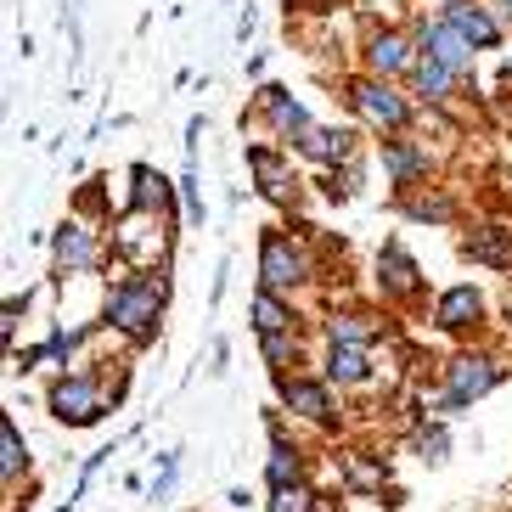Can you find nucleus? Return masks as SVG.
Returning <instances> with one entry per match:
<instances>
[{
	"label": "nucleus",
	"mask_w": 512,
	"mask_h": 512,
	"mask_svg": "<svg viewBox=\"0 0 512 512\" xmlns=\"http://www.w3.org/2000/svg\"><path fill=\"white\" fill-rule=\"evenodd\" d=\"M417 451L428 456V462H445V451H451V434L434 422V428H422V434H417Z\"/></svg>",
	"instance_id": "obj_28"
},
{
	"label": "nucleus",
	"mask_w": 512,
	"mask_h": 512,
	"mask_svg": "<svg viewBox=\"0 0 512 512\" xmlns=\"http://www.w3.org/2000/svg\"><path fill=\"white\" fill-rule=\"evenodd\" d=\"M479 310H484L479 287H473V282H462V287H445V293H439L434 321H439L445 332H462V327H473V321H479Z\"/></svg>",
	"instance_id": "obj_11"
},
{
	"label": "nucleus",
	"mask_w": 512,
	"mask_h": 512,
	"mask_svg": "<svg viewBox=\"0 0 512 512\" xmlns=\"http://www.w3.org/2000/svg\"><path fill=\"white\" fill-rule=\"evenodd\" d=\"M51 248H57V276H74V271H91L96 259V242L85 226H57V237H51Z\"/></svg>",
	"instance_id": "obj_13"
},
{
	"label": "nucleus",
	"mask_w": 512,
	"mask_h": 512,
	"mask_svg": "<svg viewBox=\"0 0 512 512\" xmlns=\"http://www.w3.org/2000/svg\"><path fill=\"white\" fill-rule=\"evenodd\" d=\"M445 6H456V0H445Z\"/></svg>",
	"instance_id": "obj_31"
},
{
	"label": "nucleus",
	"mask_w": 512,
	"mask_h": 512,
	"mask_svg": "<svg viewBox=\"0 0 512 512\" xmlns=\"http://www.w3.org/2000/svg\"><path fill=\"white\" fill-rule=\"evenodd\" d=\"M271 512H316V490H310V484H287V490H271Z\"/></svg>",
	"instance_id": "obj_25"
},
{
	"label": "nucleus",
	"mask_w": 512,
	"mask_h": 512,
	"mask_svg": "<svg viewBox=\"0 0 512 512\" xmlns=\"http://www.w3.org/2000/svg\"><path fill=\"white\" fill-rule=\"evenodd\" d=\"M259 344H265V361L282 366L287 355H299V332H282V338H259Z\"/></svg>",
	"instance_id": "obj_29"
},
{
	"label": "nucleus",
	"mask_w": 512,
	"mask_h": 512,
	"mask_svg": "<svg viewBox=\"0 0 512 512\" xmlns=\"http://www.w3.org/2000/svg\"><path fill=\"white\" fill-rule=\"evenodd\" d=\"M462 254L473 265H490V271H512V226H484L462 242Z\"/></svg>",
	"instance_id": "obj_14"
},
{
	"label": "nucleus",
	"mask_w": 512,
	"mask_h": 512,
	"mask_svg": "<svg viewBox=\"0 0 512 512\" xmlns=\"http://www.w3.org/2000/svg\"><path fill=\"white\" fill-rule=\"evenodd\" d=\"M23 467H29V445H23V434H17L12 417H0V473H6V479H17Z\"/></svg>",
	"instance_id": "obj_24"
},
{
	"label": "nucleus",
	"mask_w": 512,
	"mask_h": 512,
	"mask_svg": "<svg viewBox=\"0 0 512 512\" xmlns=\"http://www.w3.org/2000/svg\"><path fill=\"white\" fill-rule=\"evenodd\" d=\"M439 17H445V23H451L473 51H490L501 40V17H490L484 6H473V0H456V6H445Z\"/></svg>",
	"instance_id": "obj_9"
},
{
	"label": "nucleus",
	"mask_w": 512,
	"mask_h": 512,
	"mask_svg": "<svg viewBox=\"0 0 512 512\" xmlns=\"http://www.w3.org/2000/svg\"><path fill=\"white\" fill-rule=\"evenodd\" d=\"M377 282H383L389 299H411L422 287V271H417V259L406 254V242H383V254H377Z\"/></svg>",
	"instance_id": "obj_8"
},
{
	"label": "nucleus",
	"mask_w": 512,
	"mask_h": 512,
	"mask_svg": "<svg viewBox=\"0 0 512 512\" xmlns=\"http://www.w3.org/2000/svg\"><path fill=\"white\" fill-rule=\"evenodd\" d=\"M304 158H316V164H349L355 158V136L349 130H327V124H316V136L304 141Z\"/></svg>",
	"instance_id": "obj_16"
},
{
	"label": "nucleus",
	"mask_w": 512,
	"mask_h": 512,
	"mask_svg": "<svg viewBox=\"0 0 512 512\" xmlns=\"http://www.w3.org/2000/svg\"><path fill=\"white\" fill-rule=\"evenodd\" d=\"M276 389H282V406L287 411H299V417H310V422H327L332 417L327 383H310V377H282Z\"/></svg>",
	"instance_id": "obj_12"
},
{
	"label": "nucleus",
	"mask_w": 512,
	"mask_h": 512,
	"mask_svg": "<svg viewBox=\"0 0 512 512\" xmlns=\"http://www.w3.org/2000/svg\"><path fill=\"white\" fill-rule=\"evenodd\" d=\"M417 46H422V57H434L439 68H451L456 79L473 74V46H467L445 17H422V23H417Z\"/></svg>",
	"instance_id": "obj_6"
},
{
	"label": "nucleus",
	"mask_w": 512,
	"mask_h": 512,
	"mask_svg": "<svg viewBox=\"0 0 512 512\" xmlns=\"http://www.w3.org/2000/svg\"><path fill=\"white\" fill-rule=\"evenodd\" d=\"M366 62H372V79H394V74H411L417 68V51H411L406 34H372V46H366Z\"/></svg>",
	"instance_id": "obj_10"
},
{
	"label": "nucleus",
	"mask_w": 512,
	"mask_h": 512,
	"mask_svg": "<svg viewBox=\"0 0 512 512\" xmlns=\"http://www.w3.org/2000/svg\"><path fill=\"white\" fill-rule=\"evenodd\" d=\"M406 214L411 220H451V197H411Z\"/></svg>",
	"instance_id": "obj_27"
},
{
	"label": "nucleus",
	"mask_w": 512,
	"mask_h": 512,
	"mask_svg": "<svg viewBox=\"0 0 512 512\" xmlns=\"http://www.w3.org/2000/svg\"><path fill=\"white\" fill-rule=\"evenodd\" d=\"M310 276V254H304L293 237L282 231H265L259 237V282L271 287V293H287V287H299Z\"/></svg>",
	"instance_id": "obj_3"
},
{
	"label": "nucleus",
	"mask_w": 512,
	"mask_h": 512,
	"mask_svg": "<svg viewBox=\"0 0 512 512\" xmlns=\"http://www.w3.org/2000/svg\"><path fill=\"white\" fill-rule=\"evenodd\" d=\"M372 321H366V316H332L327 321V344L332 349H366V344H372Z\"/></svg>",
	"instance_id": "obj_22"
},
{
	"label": "nucleus",
	"mask_w": 512,
	"mask_h": 512,
	"mask_svg": "<svg viewBox=\"0 0 512 512\" xmlns=\"http://www.w3.org/2000/svg\"><path fill=\"white\" fill-rule=\"evenodd\" d=\"M254 332L259 338H282V332H293V310H287L282 293H271V287H259L254 293Z\"/></svg>",
	"instance_id": "obj_17"
},
{
	"label": "nucleus",
	"mask_w": 512,
	"mask_h": 512,
	"mask_svg": "<svg viewBox=\"0 0 512 512\" xmlns=\"http://www.w3.org/2000/svg\"><path fill=\"white\" fill-rule=\"evenodd\" d=\"M102 411H107V400H102V383L91 372L62 377L57 389H51V417L68 422V428H91V422H102Z\"/></svg>",
	"instance_id": "obj_4"
},
{
	"label": "nucleus",
	"mask_w": 512,
	"mask_h": 512,
	"mask_svg": "<svg viewBox=\"0 0 512 512\" xmlns=\"http://www.w3.org/2000/svg\"><path fill=\"white\" fill-rule=\"evenodd\" d=\"M130 181H136V197H130V209H164L169 203V186H164V175L158 169H147V164H136L130 169Z\"/></svg>",
	"instance_id": "obj_23"
},
{
	"label": "nucleus",
	"mask_w": 512,
	"mask_h": 512,
	"mask_svg": "<svg viewBox=\"0 0 512 512\" xmlns=\"http://www.w3.org/2000/svg\"><path fill=\"white\" fill-rule=\"evenodd\" d=\"M451 85H456L451 68H439L434 57H417V68H411V91H417V96H428V102H445V96H451Z\"/></svg>",
	"instance_id": "obj_20"
},
{
	"label": "nucleus",
	"mask_w": 512,
	"mask_h": 512,
	"mask_svg": "<svg viewBox=\"0 0 512 512\" xmlns=\"http://www.w3.org/2000/svg\"><path fill=\"white\" fill-rule=\"evenodd\" d=\"M265 479H271V490H287V484H304V462L299 451L287 445L282 434L271 439V462H265Z\"/></svg>",
	"instance_id": "obj_19"
},
{
	"label": "nucleus",
	"mask_w": 512,
	"mask_h": 512,
	"mask_svg": "<svg viewBox=\"0 0 512 512\" xmlns=\"http://www.w3.org/2000/svg\"><path fill=\"white\" fill-rule=\"evenodd\" d=\"M164 299H169V282H164V276H158V282H152V276H124V282L107 287L102 316H107V327H119L136 349H147L152 338H158Z\"/></svg>",
	"instance_id": "obj_1"
},
{
	"label": "nucleus",
	"mask_w": 512,
	"mask_h": 512,
	"mask_svg": "<svg viewBox=\"0 0 512 512\" xmlns=\"http://www.w3.org/2000/svg\"><path fill=\"white\" fill-rule=\"evenodd\" d=\"M366 372H372L366 349H327V383H344V389H355V383H366Z\"/></svg>",
	"instance_id": "obj_21"
},
{
	"label": "nucleus",
	"mask_w": 512,
	"mask_h": 512,
	"mask_svg": "<svg viewBox=\"0 0 512 512\" xmlns=\"http://www.w3.org/2000/svg\"><path fill=\"white\" fill-rule=\"evenodd\" d=\"M383 169H389L400 186H411V181L428 175V152L411 147V141H389V147H383Z\"/></svg>",
	"instance_id": "obj_18"
},
{
	"label": "nucleus",
	"mask_w": 512,
	"mask_h": 512,
	"mask_svg": "<svg viewBox=\"0 0 512 512\" xmlns=\"http://www.w3.org/2000/svg\"><path fill=\"white\" fill-rule=\"evenodd\" d=\"M259 107L271 113L276 136L293 141V147H304V141L316 136V119H310V107L293 102V91H282V85H265V91H259Z\"/></svg>",
	"instance_id": "obj_7"
},
{
	"label": "nucleus",
	"mask_w": 512,
	"mask_h": 512,
	"mask_svg": "<svg viewBox=\"0 0 512 512\" xmlns=\"http://www.w3.org/2000/svg\"><path fill=\"white\" fill-rule=\"evenodd\" d=\"M181 203H186V214H192V220H203V197H197V175H192V169L181 175Z\"/></svg>",
	"instance_id": "obj_30"
},
{
	"label": "nucleus",
	"mask_w": 512,
	"mask_h": 512,
	"mask_svg": "<svg viewBox=\"0 0 512 512\" xmlns=\"http://www.w3.org/2000/svg\"><path fill=\"white\" fill-rule=\"evenodd\" d=\"M175 473H181V451H169L164 462H158V473H152V484H147V496H152V501H164V496H169V484H175Z\"/></svg>",
	"instance_id": "obj_26"
},
{
	"label": "nucleus",
	"mask_w": 512,
	"mask_h": 512,
	"mask_svg": "<svg viewBox=\"0 0 512 512\" xmlns=\"http://www.w3.org/2000/svg\"><path fill=\"white\" fill-rule=\"evenodd\" d=\"M507 377V366L490 361V355H462V361L445 366V411H467L479 394H490Z\"/></svg>",
	"instance_id": "obj_2"
},
{
	"label": "nucleus",
	"mask_w": 512,
	"mask_h": 512,
	"mask_svg": "<svg viewBox=\"0 0 512 512\" xmlns=\"http://www.w3.org/2000/svg\"><path fill=\"white\" fill-rule=\"evenodd\" d=\"M248 169L259 175V192L271 197V203H287V197H293V192H287V186H293V175H287V164L276 158L271 147H248Z\"/></svg>",
	"instance_id": "obj_15"
},
{
	"label": "nucleus",
	"mask_w": 512,
	"mask_h": 512,
	"mask_svg": "<svg viewBox=\"0 0 512 512\" xmlns=\"http://www.w3.org/2000/svg\"><path fill=\"white\" fill-rule=\"evenodd\" d=\"M349 102H355L361 119L383 124V130H406V119H411V102L394 91L389 79H355L349 85Z\"/></svg>",
	"instance_id": "obj_5"
}]
</instances>
